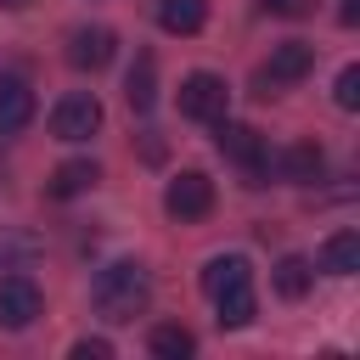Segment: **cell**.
Masks as SVG:
<instances>
[{"instance_id": "obj_1", "label": "cell", "mask_w": 360, "mask_h": 360, "mask_svg": "<svg viewBox=\"0 0 360 360\" xmlns=\"http://www.w3.org/2000/svg\"><path fill=\"white\" fill-rule=\"evenodd\" d=\"M90 298H96L101 321L124 326V321H135V315L146 309V298H152V276H146V264H135V259H112V264L96 270Z\"/></svg>"}, {"instance_id": "obj_2", "label": "cell", "mask_w": 360, "mask_h": 360, "mask_svg": "<svg viewBox=\"0 0 360 360\" xmlns=\"http://www.w3.org/2000/svg\"><path fill=\"white\" fill-rule=\"evenodd\" d=\"M214 141H219V152H225V158L248 174V186H264V174H270V152H264L259 129L231 124V118H214Z\"/></svg>"}, {"instance_id": "obj_3", "label": "cell", "mask_w": 360, "mask_h": 360, "mask_svg": "<svg viewBox=\"0 0 360 360\" xmlns=\"http://www.w3.org/2000/svg\"><path fill=\"white\" fill-rule=\"evenodd\" d=\"M163 208H169V219H208L214 214V180L202 174V169H180L169 186H163Z\"/></svg>"}, {"instance_id": "obj_4", "label": "cell", "mask_w": 360, "mask_h": 360, "mask_svg": "<svg viewBox=\"0 0 360 360\" xmlns=\"http://www.w3.org/2000/svg\"><path fill=\"white\" fill-rule=\"evenodd\" d=\"M225 107H231V90L219 73H186L180 79V118L214 124V118H225Z\"/></svg>"}, {"instance_id": "obj_5", "label": "cell", "mask_w": 360, "mask_h": 360, "mask_svg": "<svg viewBox=\"0 0 360 360\" xmlns=\"http://www.w3.org/2000/svg\"><path fill=\"white\" fill-rule=\"evenodd\" d=\"M96 129H101V101L90 90H73L51 107V135L56 141H90Z\"/></svg>"}, {"instance_id": "obj_6", "label": "cell", "mask_w": 360, "mask_h": 360, "mask_svg": "<svg viewBox=\"0 0 360 360\" xmlns=\"http://www.w3.org/2000/svg\"><path fill=\"white\" fill-rule=\"evenodd\" d=\"M309 68H315V45H304V39H281V45L270 51V62L259 68V96H276V84H298Z\"/></svg>"}, {"instance_id": "obj_7", "label": "cell", "mask_w": 360, "mask_h": 360, "mask_svg": "<svg viewBox=\"0 0 360 360\" xmlns=\"http://www.w3.org/2000/svg\"><path fill=\"white\" fill-rule=\"evenodd\" d=\"M39 309H45V298H39V287L28 276H0V326L22 332V326L39 321Z\"/></svg>"}, {"instance_id": "obj_8", "label": "cell", "mask_w": 360, "mask_h": 360, "mask_svg": "<svg viewBox=\"0 0 360 360\" xmlns=\"http://www.w3.org/2000/svg\"><path fill=\"white\" fill-rule=\"evenodd\" d=\"M112 28H73L68 34V62L79 68V73H96V68H107L112 62Z\"/></svg>"}, {"instance_id": "obj_9", "label": "cell", "mask_w": 360, "mask_h": 360, "mask_svg": "<svg viewBox=\"0 0 360 360\" xmlns=\"http://www.w3.org/2000/svg\"><path fill=\"white\" fill-rule=\"evenodd\" d=\"M270 169H276L281 180H292V186H309V180H321L326 158H321L315 141H292V146H281V152L270 158Z\"/></svg>"}, {"instance_id": "obj_10", "label": "cell", "mask_w": 360, "mask_h": 360, "mask_svg": "<svg viewBox=\"0 0 360 360\" xmlns=\"http://www.w3.org/2000/svg\"><path fill=\"white\" fill-rule=\"evenodd\" d=\"M236 287H253V264H248L242 253H219V259H208V270H202V292H208V298H225V292H236Z\"/></svg>"}, {"instance_id": "obj_11", "label": "cell", "mask_w": 360, "mask_h": 360, "mask_svg": "<svg viewBox=\"0 0 360 360\" xmlns=\"http://www.w3.org/2000/svg\"><path fill=\"white\" fill-rule=\"evenodd\" d=\"M34 118V90L17 73H0V135H17Z\"/></svg>"}, {"instance_id": "obj_12", "label": "cell", "mask_w": 360, "mask_h": 360, "mask_svg": "<svg viewBox=\"0 0 360 360\" xmlns=\"http://www.w3.org/2000/svg\"><path fill=\"white\" fill-rule=\"evenodd\" d=\"M321 270L326 276H354L360 270V231H332L321 248Z\"/></svg>"}, {"instance_id": "obj_13", "label": "cell", "mask_w": 360, "mask_h": 360, "mask_svg": "<svg viewBox=\"0 0 360 360\" xmlns=\"http://www.w3.org/2000/svg\"><path fill=\"white\" fill-rule=\"evenodd\" d=\"M202 22H208L202 0H158V28L163 34H197Z\"/></svg>"}, {"instance_id": "obj_14", "label": "cell", "mask_w": 360, "mask_h": 360, "mask_svg": "<svg viewBox=\"0 0 360 360\" xmlns=\"http://www.w3.org/2000/svg\"><path fill=\"white\" fill-rule=\"evenodd\" d=\"M96 180H101V169H96L90 158H73V163H62V169L45 180V191H51V197H79V191H90Z\"/></svg>"}, {"instance_id": "obj_15", "label": "cell", "mask_w": 360, "mask_h": 360, "mask_svg": "<svg viewBox=\"0 0 360 360\" xmlns=\"http://www.w3.org/2000/svg\"><path fill=\"white\" fill-rule=\"evenodd\" d=\"M124 96H129L135 112H146V107L158 101V62H152L146 51L135 56V68H129V79H124Z\"/></svg>"}, {"instance_id": "obj_16", "label": "cell", "mask_w": 360, "mask_h": 360, "mask_svg": "<svg viewBox=\"0 0 360 360\" xmlns=\"http://www.w3.org/2000/svg\"><path fill=\"white\" fill-rule=\"evenodd\" d=\"M146 349H152L158 360H186V354L197 349V338H191L180 321H158V326H152V338H146Z\"/></svg>"}, {"instance_id": "obj_17", "label": "cell", "mask_w": 360, "mask_h": 360, "mask_svg": "<svg viewBox=\"0 0 360 360\" xmlns=\"http://www.w3.org/2000/svg\"><path fill=\"white\" fill-rule=\"evenodd\" d=\"M270 281H276V292H281V298H304V292H309V281H315V270H309V259H304V253H287V259L276 264V276H270Z\"/></svg>"}, {"instance_id": "obj_18", "label": "cell", "mask_w": 360, "mask_h": 360, "mask_svg": "<svg viewBox=\"0 0 360 360\" xmlns=\"http://www.w3.org/2000/svg\"><path fill=\"white\" fill-rule=\"evenodd\" d=\"M214 309H219V326H248L253 315H259V298H253V287H236V292H225V298H214Z\"/></svg>"}, {"instance_id": "obj_19", "label": "cell", "mask_w": 360, "mask_h": 360, "mask_svg": "<svg viewBox=\"0 0 360 360\" xmlns=\"http://www.w3.org/2000/svg\"><path fill=\"white\" fill-rule=\"evenodd\" d=\"M332 96H338V107H343V112H354V107H360V68H343Z\"/></svg>"}, {"instance_id": "obj_20", "label": "cell", "mask_w": 360, "mask_h": 360, "mask_svg": "<svg viewBox=\"0 0 360 360\" xmlns=\"http://www.w3.org/2000/svg\"><path fill=\"white\" fill-rule=\"evenodd\" d=\"M270 17H309L315 11V0H259Z\"/></svg>"}, {"instance_id": "obj_21", "label": "cell", "mask_w": 360, "mask_h": 360, "mask_svg": "<svg viewBox=\"0 0 360 360\" xmlns=\"http://www.w3.org/2000/svg\"><path fill=\"white\" fill-rule=\"evenodd\" d=\"M107 354H112L107 338H79V343H73V360H107Z\"/></svg>"}, {"instance_id": "obj_22", "label": "cell", "mask_w": 360, "mask_h": 360, "mask_svg": "<svg viewBox=\"0 0 360 360\" xmlns=\"http://www.w3.org/2000/svg\"><path fill=\"white\" fill-rule=\"evenodd\" d=\"M338 17H343V22H354V17H360V6H354V0H343V11H338Z\"/></svg>"}, {"instance_id": "obj_23", "label": "cell", "mask_w": 360, "mask_h": 360, "mask_svg": "<svg viewBox=\"0 0 360 360\" xmlns=\"http://www.w3.org/2000/svg\"><path fill=\"white\" fill-rule=\"evenodd\" d=\"M6 6H22V0H6Z\"/></svg>"}]
</instances>
